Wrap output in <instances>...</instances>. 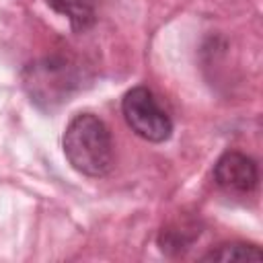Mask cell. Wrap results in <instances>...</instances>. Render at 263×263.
I'll use <instances>...</instances> for the list:
<instances>
[{
	"label": "cell",
	"instance_id": "obj_3",
	"mask_svg": "<svg viewBox=\"0 0 263 263\" xmlns=\"http://www.w3.org/2000/svg\"><path fill=\"white\" fill-rule=\"evenodd\" d=\"M121 113L129 129L146 142L160 144L173 134V121L168 113L160 107L154 92L146 86H134L123 95Z\"/></svg>",
	"mask_w": 263,
	"mask_h": 263
},
{
	"label": "cell",
	"instance_id": "obj_1",
	"mask_svg": "<svg viewBox=\"0 0 263 263\" xmlns=\"http://www.w3.org/2000/svg\"><path fill=\"white\" fill-rule=\"evenodd\" d=\"M64 154L72 168L86 177H105L115 162L113 138L103 119L92 113H78L64 132Z\"/></svg>",
	"mask_w": 263,
	"mask_h": 263
},
{
	"label": "cell",
	"instance_id": "obj_5",
	"mask_svg": "<svg viewBox=\"0 0 263 263\" xmlns=\"http://www.w3.org/2000/svg\"><path fill=\"white\" fill-rule=\"evenodd\" d=\"M201 259L203 261H261L263 253H261V249L257 245L232 240V242L218 245L216 249L205 253Z\"/></svg>",
	"mask_w": 263,
	"mask_h": 263
},
{
	"label": "cell",
	"instance_id": "obj_2",
	"mask_svg": "<svg viewBox=\"0 0 263 263\" xmlns=\"http://www.w3.org/2000/svg\"><path fill=\"white\" fill-rule=\"evenodd\" d=\"M82 84V70L64 55H51L29 64L23 70V86L31 101L41 109H53L70 101Z\"/></svg>",
	"mask_w": 263,
	"mask_h": 263
},
{
	"label": "cell",
	"instance_id": "obj_7",
	"mask_svg": "<svg viewBox=\"0 0 263 263\" xmlns=\"http://www.w3.org/2000/svg\"><path fill=\"white\" fill-rule=\"evenodd\" d=\"M199 234V230H195V226H185V224H177V226H171L166 230L160 232V249L164 253H181V249H187V245Z\"/></svg>",
	"mask_w": 263,
	"mask_h": 263
},
{
	"label": "cell",
	"instance_id": "obj_6",
	"mask_svg": "<svg viewBox=\"0 0 263 263\" xmlns=\"http://www.w3.org/2000/svg\"><path fill=\"white\" fill-rule=\"evenodd\" d=\"M47 4L66 14L74 29H86L95 21V8L90 0H47Z\"/></svg>",
	"mask_w": 263,
	"mask_h": 263
},
{
	"label": "cell",
	"instance_id": "obj_4",
	"mask_svg": "<svg viewBox=\"0 0 263 263\" xmlns=\"http://www.w3.org/2000/svg\"><path fill=\"white\" fill-rule=\"evenodd\" d=\"M214 181L230 195H249L259 185L257 162L238 150H228L214 164Z\"/></svg>",
	"mask_w": 263,
	"mask_h": 263
}]
</instances>
